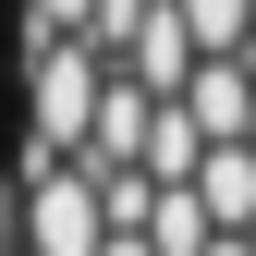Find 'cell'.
I'll list each match as a JSON object with an SVG mask.
<instances>
[{
  "mask_svg": "<svg viewBox=\"0 0 256 256\" xmlns=\"http://www.w3.org/2000/svg\"><path fill=\"white\" fill-rule=\"evenodd\" d=\"M12 220H24V256H110V232H122L98 171H37Z\"/></svg>",
  "mask_w": 256,
  "mask_h": 256,
  "instance_id": "obj_1",
  "label": "cell"
},
{
  "mask_svg": "<svg viewBox=\"0 0 256 256\" xmlns=\"http://www.w3.org/2000/svg\"><path fill=\"white\" fill-rule=\"evenodd\" d=\"M183 110L208 122V146H244V134H256V61H196Z\"/></svg>",
  "mask_w": 256,
  "mask_h": 256,
  "instance_id": "obj_2",
  "label": "cell"
},
{
  "mask_svg": "<svg viewBox=\"0 0 256 256\" xmlns=\"http://www.w3.org/2000/svg\"><path fill=\"white\" fill-rule=\"evenodd\" d=\"M146 244H158V256H208V244H220V220H208L196 183H146Z\"/></svg>",
  "mask_w": 256,
  "mask_h": 256,
  "instance_id": "obj_3",
  "label": "cell"
},
{
  "mask_svg": "<svg viewBox=\"0 0 256 256\" xmlns=\"http://www.w3.org/2000/svg\"><path fill=\"white\" fill-rule=\"evenodd\" d=\"M196 196H208V220H220V232H256V146H208Z\"/></svg>",
  "mask_w": 256,
  "mask_h": 256,
  "instance_id": "obj_4",
  "label": "cell"
},
{
  "mask_svg": "<svg viewBox=\"0 0 256 256\" xmlns=\"http://www.w3.org/2000/svg\"><path fill=\"white\" fill-rule=\"evenodd\" d=\"M171 12H183V37H196L208 61H244L256 49V0H171Z\"/></svg>",
  "mask_w": 256,
  "mask_h": 256,
  "instance_id": "obj_5",
  "label": "cell"
},
{
  "mask_svg": "<svg viewBox=\"0 0 256 256\" xmlns=\"http://www.w3.org/2000/svg\"><path fill=\"white\" fill-rule=\"evenodd\" d=\"M12 12H24V37H86L110 0H12Z\"/></svg>",
  "mask_w": 256,
  "mask_h": 256,
  "instance_id": "obj_6",
  "label": "cell"
},
{
  "mask_svg": "<svg viewBox=\"0 0 256 256\" xmlns=\"http://www.w3.org/2000/svg\"><path fill=\"white\" fill-rule=\"evenodd\" d=\"M0 208H24V183H12V146H0Z\"/></svg>",
  "mask_w": 256,
  "mask_h": 256,
  "instance_id": "obj_7",
  "label": "cell"
},
{
  "mask_svg": "<svg viewBox=\"0 0 256 256\" xmlns=\"http://www.w3.org/2000/svg\"><path fill=\"white\" fill-rule=\"evenodd\" d=\"M110 256H158V244H146V232H110Z\"/></svg>",
  "mask_w": 256,
  "mask_h": 256,
  "instance_id": "obj_8",
  "label": "cell"
},
{
  "mask_svg": "<svg viewBox=\"0 0 256 256\" xmlns=\"http://www.w3.org/2000/svg\"><path fill=\"white\" fill-rule=\"evenodd\" d=\"M208 256H256V244H244V232H220V244H208Z\"/></svg>",
  "mask_w": 256,
  "mask_h": 256,
  "instance_id": "obj_9",
  "label": "cell"
},
{
  "mask_svg": "<svg viewBox=\"0 0 256 256\" xmlns=\"http://www.w3.org/2000/svg\"><path fill=\"white\" fill-rule=\"evenodd\" d=\"M0 86H12V49H0Z\"/></svg>",
  "mask_w": 256,
  "mask_h": 256,
  "instance_id": "obj_10",
  "label": "cell"
}]
</instances>
